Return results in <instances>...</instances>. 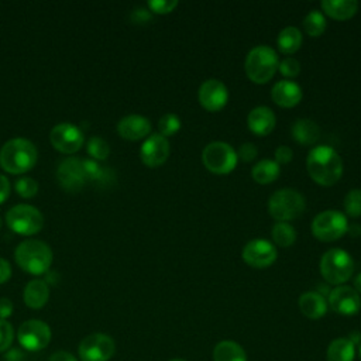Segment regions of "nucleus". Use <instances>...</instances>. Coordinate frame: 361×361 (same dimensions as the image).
<instances>
[{"mask_svg":"<svg viewBox=\"0 0 361 361\" xmlns=\"http://www.w3.org/2000/svg\"><path fill=\"white\" fill-rule=\"evenodd\" d=\"M306 168L309 176L322 186H331L343 175V161L330 145H316L307 152Z\"/></svg>","mask_w":361,"mask_h":361,"instance_id":"f257e3e1","label":"nucleus"},{"mask_svg":"<svg viewBox=\"0 0 361 361\" xmlns=\"http://www.w3.org/2000/svg\"><path fill=\"white\" fill-rule=\"evenodd\" d=\"M38 152L27 138H11L0 149V166L10 173H24L37 164Z\"/></svg>","mask_w":361,"mask_h":361,"instance_id":"f03ea898","label":"nucleus"},{"mask_svg":"<svg viewBox=\"0 0 361 361\" xmlns=\"http://www.w3.org/2000/svg\"><path fill=\"white\" fill-rule=\"evenodd\" d=\"M16 262L25 272L32 275L45 274L52 264V250L41 240H24L21 241L14 252Z\"/></svg>","mask_w":361,"mask_h":361,"instance_id":"7ed1b4c3","label":"nucleus"},{"mask_svg":"<svg viewBox=\"0 0 361 361\" xmlns=\"http://www.w3.org/2000/svg\"><path fill=\"white\" fill-rule=\"evenodd\" d=\"M279 59L276 51L268 45L254 47L245 56L244 69L248 79L262 85L269 82L278 71Z\"/></svg>","mask_w":361,"mask_h":361,"instance_id":"20e7f679","label":"nucleus"},{"mask_svg":"<svg viewBox=\"0 0 361 361\" xmlns=\"http://www.w3.org/2000/svg\"><path fill=\"white\" fill-rule=\"evenodd\" d=\"M319 269L327 283L338 286L353 276L354 261L343 248H331L322 255Z\"/></svg>","mask_w":361,"mask_h":361,"instance_id":"39448f33","label":"nucleus"},{"mask_svg":"<svg viewBox=\"0 0 361 361\" xmlns=\"http://www.w3.org/2000/svg\"><path fill=\"white\" fill-rule=\"evenodd\" d=\"M306 202L300 192L292 188H282L272 193L268 200V212L276 221H290L302 216Z\"/></svg>","mask_w":361,"mask_h":361,"instance_id":"423d86ee","label":"nucleus"},{"mask_svg":"<svg viewBox=\"0 0 361 361\" xmlns=\"http://www.w3.org/2000/svg\"><path fill=\"white\" fill-rule=\"evenodd\" d=\"M202 161L210 172L226 175L235 168L238 158L235 149L230 144L224 141H213L203 148Z\"/></svg>","mask_w":361,"mask_h":361,"instance_id":"0eeeda50","label":"nucleus"},{"mask_svg":"<svg viewBox=\"0 0 361 361\" xmlns=\"http://www.w3.org/2000/svg\"><path fill=\"white\" fill-rule=\"evenodd\" d=\"M348 221L340 210H324L314 216L312 221V233L319 241H336L347 233Z\"/></svg>","mask_w":361,"mask_h":361,"instance_id":"6e6552de","label":"nucleus"},{"mask_svg":"<svg viewBox=\"0 0 361 361\" xmlns=\"http://www.w3.org/2000/svg\"><path fill=\"white\" fill-rule=\"evenodd\" d=\"M6 221L14 233L21 235H32L42 228L44 216L31 204H17L7 212Z\"/></svg>","mask_w":361,"mask_h":361,"instance_id":"1a4fd4ad","label":"nucleus"},{"mask_svg":"<svg viewBox=\"0 0 361 361\" xmlns=\"http://www.w3.org/2000/svg\"><path fill=\"white\" fill-rule=\"evenodd\" d=\"M114 353V340L104 333H93L86 336L78 347L80 361H109Z\"/></svg>","mask_w":361,"mask_h":361,"instance_id":"9d476101","label":"nucleus"},{"mask_svg":"<svg viewBox=\"0 0 361 361\" xmlns=\"http://www.w3.org/2000/svg\"><path fill=\"white\" fill-rule=\"evenodd\" d=\"M49 326L38 319L24 322L17 331V340L20 345L27 351H41L51 341Z\"/></svg>","mask_w":361,"mask_h":361,"instance_id":"9b49d317","label":"nucleus"},{"mask_svg":"<svg viewBox=\"0 0 361 361\" xmlns=\"http://www.w3.org/2000/svg\"><path fill=\"white\" fill-rule=\"evenodd\" d=\"M241 257L245 264H248L252 268H267L272 265L278 257V251L275 245L264 238H255L248 241L243 251Z\"/></svg>","mask_w":361,"mask_h":361,"instance_id":"f8f14e48","label":"nucleus"},{"mask_svg":"<svg viewBox=\"0 0 361 361\" xmlns=\"http://www.w3.org/2000/svg\"><path fill=\"white\" fill-rule=\"evenodd\" d=\"M52 147L63 154H73L83 144L82 130L72 123H59L49 133Z\"/></svg>","mask_w":361,"mask_h":361,"instance_id":"ddd939ff","label":"nucleus"},{"mask_svg":"<svg viewBox=\"0 0 361 361\" xmlns=\"http://www.w3.org/2000/svg\"><path fill=\"white\" fill-rule=\"evenodd\" d=\"M327 305L333 312L343 316H353L358 313L361 307L360 293L347 285H338L329 292Z\"/></svg>","mask_w":361,"mask_h":361,"instance_id":"4468645a","label":"nucleus"},{"mask_svg":"<svg viewBox=\"0 0 361 361\" xmlns=\"http://www.w3.org/2000/svg\"><path fill=\"white\" fill-rule=\"evenodd\" d=\"M169 157V141L159 133L149 134L140 148V158L144 165L155 168L162 165Z\"/></svg>","mask_w":361,"mask_h":361,"instance_id":"2eb2a0df","label":"nucleus"},{"mask_svg":"<svg viewBox=\"0 0 361 361\" xmlns=\"http://www.w3.org/2000/svg\"><path fill=\"white\" fill-rule=\"evenodd\" d=\"M197 99L202 107L207 111H219L227 104L228 90L219 79H207L200 85Z\"/></svg>","mask_w":361,"mask_h":361,"instance_id":"dca6fc26","label":"nucleus"},{"mask_svg":"<svg viewBox=\"0 0 361 361\" xmlns=\"http://www.w3.org/2000/svg\"><path fill=\"white\" fill-rule=\"evenodd\" d=\"M56 178L61 186L69 192L80 190L87 182L83 172L82 159L78 158H66L65 161H62L58 166Z\"/></svg>","mask_w":361,"mask_h":361,"instance_id":"f3484780","label":"nucleus"},{"mask_svg":"<svg viewBox=\"0 0 361 361\" xmlns=\"http://www.w3.org/2000/svg\"><path fill=\"white\" fill-rule=\"evenodd\" d=\"M118 134L130 141L145 138L151 133V121L140 114H128L117 123Z\"/></svg>","mask_w":361,"mask_h":361,"instance_id":"a211bd4d","label":"nucleus"},{"mask_svg":"<svg viewBox=\"0 0 361 361\" xmlns=\"http://www.w3.org/2000/svg\"><path fill=\"white\" fill-rule=\"evenodd\" d=\"M271 97L281 107H293L302 100V87L293 80L282 79L272 86Z\"/></svg>","mask_w":361,"mask_h":361,"instance_id":"6ab92c4d","label":"nucleus"},{"mask_svg":"<svg viewBox=\"0 0 361 361\" xmlns=\"http://www.w3.org/2000/svg\"><path fill=\"white\" fill-rule=\"evenodd\" d=\"M247 124L251 133L262 137V135H268L275 128L276 117L272 109L267 106H257L248 113Z\"/></svg>","mask_w":361,"mask_h":361,"instance_id":"aec40b11","label":"nucleus"},{"mask_svg":"<svg viewBox=\"0 0 361 361\" xmlns=\"http://www.w3.org/2000/svg\"><path fill=\"white\" fill-rule=\"evenodd\" d=\"M298 305H299V310L302 312V314L312 320H317V319L323 317L329 307L326 298L316 290L303 292L299 296Z\"/></svg>","mask_w":361,"mask_h":361,"instance_id":"412c9836","label":"nucleus"},{"mask_svg":"<svg viewBox=\"0 0 361 361\" xmlns=\"http://www.w3.org/2000/svg\"><path fill=\"white\" fill-rule=\"evenodd\" d=\"M24 302L31 309H41L49 299V286L45 281L32 279L24 288Z\"/></svg>","mask_w":361,"mask_h":361,"instance_id":"4be33fe9","label":"nucleus"},{"mask_svg":"<svg viewBox=\"0 0 361 361\" xmlns=\"http://www.w3.org/2000/svg\"><path fill=\"white\" fill-rule=\"evenodd\" d=\"M322 10L334 20H348L358 10L357 0H323Z\"/></svg>","mask_w":361,"mask_h":361,"instance_id":"5701e85b","label":"nucleus"},{"mask_svg":"<svg viewBox=\"0 0 361 361\" xmlns=\"http://www.w3.org/2000/svg\"><path fill=\"white\" fill-rule=\"evenodd\" d=\"M293 140L302 145H312L320 137L319 126L309 118H299L292 126Z\"/></svg>","mask_w":361,"mask_h":361,"instance_id":"b1692460","label":"nucleus"},{"mask_svg":"<svg viewBox=\"0 0 361 361\" xmlns=\"http://www.w3.org/2000/svg\"><path fill=\"white\" fill-rule=\"evenodd\" d=\"M213 360L214 361H247V355L244 348L238 343L233 340H223L214 345Z\"/></svg>","mask_w":361,"mask_h":361,"instance_id":"393cba45","label":"nucleus"},{"mask_svg":"<svg viewBox=\"0 0 361 361\" xmlns=\"http://www.w3.org/2000/svg\"><path fill=\"white\" fill-rule=\"evenodd\" d=\"M327 361H354L355 345L347 337L334 338L326 353Z\"/></svg>","mask_w":361,"mask_h":361,"instance_id":"a878e982","label":"nucleus"},{"mask_svg":"<svg viewBox=\"0 0 361 361\" xmlns=\"http://www.w3.org/2000/svg\"><path fill=\"white\" fill-rule=\"evenodd\" d=\"M302 41H303V37H302L300 30L293 25H289V27H285L283 30H281V32L278 34L276 47L282 54L289 55V54L296 52L300 48Z\"/></svg>","mask_w":361,"mask_h":361,"instance_id":"bb28decb","label":"nucleus"},{"mask_svg":"<svg viewBox=\"0 0 361 361\" xmlns=\"http://www.w3.org/2000/svg\"><path fill=\"white\" fill-rule=\"evenodd\" d=\"M279 173L281 166L274 159H261L251 169L252 179L261 185L272 183L274 180H276Z\"/></svg>","mask_w":361,"mask_h":361,"instance_id":"cd10ccee","label":"nucleus"},{"mask_svg":"<svg viewBox=\"0 0 361 361\" xmlns=\"http://www.w3.org/2000/svg\"><path fill=\"white\" fill-rule=\"evenodd\" d=\"M271 235L274 243L282 248L290 247L296 240L295 228L285 221H276L271 230Z\"/></svg>","mask_w":361,"mask_h":361,"instance_id":"c85d7f7f","label":"nucleus"},{"mask_svg":"<svg viewBox=\"0 0 361 361\" xmlns=\"http://www.w3.org/2000/svg\"><path fill=\"white\" fill-rule=\"evenodd\" d=\"M326 25H327L326 17L319 10L309 11L303 18V28H305L306 34L310 35V37L322 35L326 30Z\"/></svg>","mask_w":361,"mask_h":361,"instance_id":"c756f323","label":"nucleus"},{"mask_svg":"<svg viewBox=\"0 0 361 361\" xmlns=\"http://www.w3.org/2000/svg\"><path fill=\"white\" fill-rule=\"evenodd\" d=\"M87 154L94 159V161H103L109 157L110 154V145L107 144V141L102 137H92L87 141Z\"/></svg>","mask_w":361,"mask_h":361,"instance_id":"7c9ffc66","label":"nucleus"},{"mask_svg":"<svg viewBox=\"0 0 361 361\" xmlns=\"http://www.w3.org/2000/svg\"><path fill=\"white\" fill-rule=\"evenodd\" d=\"M344 210L350 217L361 216V189H351L344 196Z\"/></svg>","mask_w":361,"mask_h":361,"instance_id":"2f4dec72","label":"nucleus"},{"mask_svg":"<svg viewBox=\"0 0 361 361\" xmlns=\"http://www.w3.org/2000/svg\"><path fill=\"white\" fill-rule=\"evenodd\" d=\"M180 128V120L176 114L173 113H166L164 114L159 120H158V130H159V134L164 135L165 138L166 137H171L175 133H178Z\"/></svg>","mask_w":361,"mask_h":361,"instance_id":"473e14b6","label":"nucleus"},{"mask_svg":"<svg viewBox=\"0 0 361 361\" xmlns=\"http://www.w3.org/2000/svg\"><path fill=\"white\" fill-rule=\"evenodd\" d=\"M16 192L21 196V197H32L37 195L38 192V183L35 179L32 178H27V176H23L20 179L16 180Z\"/></svg>","mask_w":361,"mask_h":361,"instance_id":"72a5a7b5","label":"nucleus"},{"mask_svg":"<svg viewBox=\"0 0 361 361\" xmlns=\"http://www.w3.org/2000/svg\"><path fill=\"white\" fill-rule=\"evenodd\" d=\"M278 71L285 76V78H295L299 75L300 72V62L292 56H286L283 58L279 65H278Z\"/></svg>","mask_w":361,"mask_h":361,"instance_id":"f704fd0d","label":"nucleus"},{"mask_svg":"<svg viewBox=\"0 0 361 361\" xmlns=\"http://www.w3.org/2000/svg\"><path fill=\"white\" fill-rule=\"evenodd\" d=\"M14 338V329L11 323L0 319V353L10 348Z\"/></svg>","mask_w":361,"mask_h":361,"instance_id":"c9c22d12","label":"nucleus"},{"mask_svg":"<svg viewBox=\"0 0 361 361\" xmlns=\"http://www.w3.org/2000/svg\"><path fill=\"white\" fill-rule=\"evenodd\" d=\"M178 1L176 0H149L148 7L151 11L157 14H168L173 8H176Z\"/></svg>","mask_w":361,"mask_h":361,"instance_id":"e433bc0d","label":"nucleus"},{"mask_svg":"<svg viewBox=\"0 0 361 361\" xmlns=\"http://www.w3.org/2000/svg\"><path fill=\"white\" fill-rule=\"evenodd\" d=\"M235 152H237V158L243 159L244 162H251L258 155V149H257V147L252 142L241 144Z\"/></svg>","mask_w":361,"mask_h":361,"instance_id":"4c0bfd02","label":"nucleus"},{"mask_svg":"<svg viewBox=\"0 0 361 361\" xmlns=\"http://www.w3.org/2000/svg\"><path fill=\"white\" fill-rule=\"evenodd\" d=\"M274 157H275L274 161H275L278 165H281V164H288V162H290L292 158H293V151H292L289 147H286V145H279V147L275 149Z\"/></svg>","mask_w":361,"mask_h":361,"instance_id":"58836bf2","label":"nucleus"},{"mask_svg":"<svg viewBox=\"0 0 361 361\" xmlns=\"http://www.w3.org/2000/svg\"><path fill=\"white\" fill-rule=\"evenodd\" d=\"M13 310H14L13 302L7 298H0V319L6 320L13 314Z\"/></svg>","mask_w":361,"mask_h":361,"instance_id":"ea45409f","label":"nucleus"},{"mask_svg":"<svg viewBox=\"0 0 361 361\" xmlns=\"http://www.w3.org/2000/svg\"><path fill=\"white\" fill-rule=\"evenodd\" d=\"M10 195V182L4 175H0V204L7 200Z\"/></svg>","mask_w":361,"mask_h":361,"instance_id":"a19ab883","label":"nucleus"},{"mask_svg":"<svg viewBox=\"0 0 361 361\" xmlns=\"http://www.w3.org/2000/svg\"><path fill=\"white\" fill-rule=\"evenodd\" d=\"M11 276V267L10 264L4 259V258H0V285L7 282Z\"/></svg>","mask_w":361,"mask_h":361,"instance_id":"79ce46f5","label":"nucleus"},{"mask_svg":"<svg viewBox=\"0 0 361 361\" xmlns=\"http://www.w3.org/2000/svg\"><path fill=\"white\" fill-rule=\"evenodd\" d=\"M49 361H78V358L68 351H56L49 357Z\"/></svg>","mask_w":361,"mask_h":361,"instance_id":"37998d69","label":"nucleus"},{"mask_svg":"<svg viewBox=\"0 0 361 361\" xmlns=\"http://www.w3.org/2000/svg\"><path fill=\"white\" fill-rule=\"evenodd\" d=\"M25 354L21 353L18 348H11L4 354V361H24Z\"/></svg>","mask_w":361,"mask_h":361,"instance_id":"c03bdc74","label":"nucleus"},{"mask_svg":"<svg viewBox=\"0 0 361 361\" xmlns=\"http://www.w3.org/2000/svg\"><path fill=\"white\" fill-rule=\"evenodd\" d=\"M149 13L147 11V10H144V8H137L135 11H134V14H133V18L137 21V23H144V21H147V20H149Z\"/></svg>","mask_w":361,"mask_h":361,"instance_id":"a18cd8bd","label":"nucleus"},{"mask_svg":"<svg viewBox=\"0 0 361 361\" xmlns=\"http://www.w3.org/2000/svg\"><path fill=\"white\" fill-rule=\"evenodd\" d=\"M347 233H350L353 237H360V235H361V226H360V224H353V226H348V228H347Z\"/></svg>","mask_w":361,"mask_h":361,"instance_id":"49530a36","label":"nucleus"},{"mask_svg":"<svg viewBox=\"0 0 361 361\" xmlns=\"http://www.w3.org/2000/svg\"><path fill=\"white\" fill-rule=\"evenodd\" d=\"M354 289H355L358 293H361V272L357 274L355 278H354Z\"/></svg>","mask_w":361,"mask_h":361,"instance_id":"de8ad7c7","label":"nucleus"},{"mask_svg":"<svg viewBox=\"0 0 361 361\" xmlns=\"http://www.w3.org/2000/svg\"><path fill=\"white\" fill-rule=\"evenodd\" d=\"M358 358H360V361H361V343H360V345H358Z\"/></svg>","mask_w":361,"mask_h":361,"instance_id":"09e8293b","label":"nucleus"},{"mask_svg":"<svg viewBox=\"0 0 361 361\" xmlns=\"http://www.w3.org/2000/svg\"><path fill=\"white\" fill-rule=\"evenodd\" d=\"M169 361H186V360H180V358H173V360H169Z\"/></svg>","mask_w":361,"mask_h":361,"instance_id":"8fccbe9b","label":"nucleus"},{"mask_svg":"<svg viewBox=\"0 0 361 361\" xmlns=\"http://www.w3.org/2000/svg\"><path fill=\"white\" fill-rule=\"evenodd\" d=\"M0 227H1V219H0Z\"/></svg>","mask_w":361,"mask_h":361,"instance_id":"3c124183","label":"nucleus"}]
</instances>
